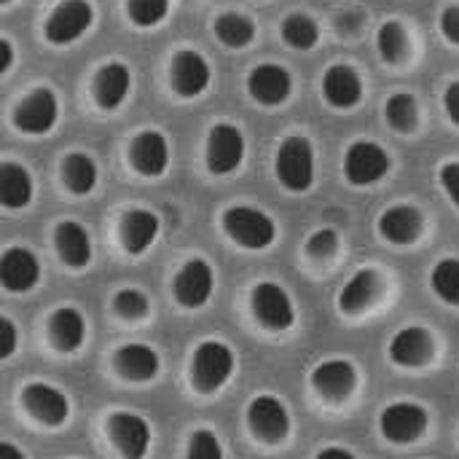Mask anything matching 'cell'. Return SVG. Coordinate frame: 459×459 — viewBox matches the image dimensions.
<instances>
[{
	"label": "cell",
	"instance_id": "obj_1",
	"mask_svg": "<svg viewBox=\"0 0 459 459\" xmlns=\"http://www.w3.org/2000/svg\"><path fill=\"white\" fill-rule=\"evenodd\" d=\"M234 374V352L223 342H202L191 360V379L199 393H218Z\"/></svg>",
	"mask_w": 459,
	"mask_h": 459
},
{
	"label": "cell",
	"instance_id": "obj_2",
	"mask_svg": "<svg viewBox=\"0 0 459 459\" xmlns=\"http://www.w3.org/2000/svg\"><path fill=\"white\" fill-rule=\"evenodd\" d=\"M277 178L288 191H309L315 183V151L312 143L301 134L288 137L280 151H277V161H274Z\"/></svg>",
	"mask_w": 459,
	"mask_h": 459
},
{
	"label": "cell",
	"instance_id": "obj_3",
	"mask_svg": "<svg viewBox=\"0 0 459 459\" xmlns=\"http://www.w3.org/2000/svg\"><path fill=\"white\" fill-rule=\"evenodd\" d=\"M223 229L237 245L247 250H264L277 237L274 221L255 207H229L223 212Z\"/></svg>",
	"mask_w": 459,
	"mask_h": 459
},
{
	"label": "cell",
	"instance_id": "obj_4",
	"mask_svg": "<svg viewBox=\"0 0 459 459\" xmlns=\"http://www.w3.org/2000/svg\"><path fill=\"white\" fill-rule=\"evenodd\" d=\"M91 22H94V8L89 0H62L46 19L43 35L54 46H67L83 38Z\"/></svg>",
	"mask_w": 459,
	"mask_h": 459
},
{
	"label": "cell",
	"instance_id": "obj_5",
	"mask_svg": "<svg viewBox=\"0 0 459 459\" xmlns=\"http://www.w3.org/2000/svg\"><path fill=\"white\" fill-rule=\"evenodd\" d=\"M428 422H430V417H428L425 406L401 401V403H393V406H387L382 411L379 430L390 444L406 446V444H414V441H420L425 436Z\"/></svg>",
	"mask_w": 459,
	"mask_h": 459
},
{
	"label": "cell",
	"instance_id": "obj_6",
	"mask_svg": "<svg viewBox=\"0 0 459 459\" xmlns=\"http://www.w3.org/2000/svg\"><path fill=\"white\" fill-rule=\"evenodd\" d=\"M390 153L371 140L352 143L344 156V172L352 186H374L390 172Z\"/></svg>",
	"mask_w": 459,
	"mask_h": 459
},
{
	"label": "cell",
	"instance_id": "obj_7",
	"mask_svg": "<svg viewBox=\"0 0 459 459\" xmlns=\"http://www.w3.org/2000/svg\"><path fill=\"white\" fill-rule=\"evenodd\" d=\"M250 307H253V315L258 317V323L269 331H288L296 323L293 301L285 293V288H280L277 282L255 285L253 296H250Z\"/></svg>",
	"mask_w": 459,
	"mask_h": 459
},
{
	"label": "cell",
	"instance_id": "obj_8",
	"mask_svg": "<svg viewBox=\"0 0 459 459\" xmlns=\"http://www.w3.org/2000/svg\"><path fill=\"white\" fill-rule=\"evenodd\" d=\"M56 116L59 105L54 91L35 89L13 108V126L24 134H48L56 124Z\"/></svg>",
	"mask_w": 459,
	"mask_h": 459
},
{
	"label": "cell",
	"instance_id": "obj_9",
	"mask_svg": "<svg viewBox=\"0 0 459 459\" xmlns=\"http://www.w3.org/2000/svg\"><path fill=\"white\" fill-rule=\"evenodd\" d=\"M247 425L253 436L264 444H282L290 433L288 409L272 395H258L247 406Z\"/></svg>",
	"mask_w": 459,
	"mask_h": 459
},
{
	"label": "cell",
	"instance_id": "obj_10",
	"mask_svg": "<svg viewBox=\"0 0 459 459\" xmlns=\"http://www.w3.org/2000/svg\"><path fill=\"white\" fill-rule=\"evenodd\" d=\"M245 159V137L231 124H215L207 137V169L212 175L234 172Z\"/></svg>",
	"mask_w": 459,
	"mask_h": 459
},
{
	"label": "cell",
	"instance_id": "obj_11",
	"mask_svg": "<svg viewBox=\"0 0 459 459\" xmlns=\"http://www.w3.org/2000/svg\"><path fill=\"white\" fill-rule=\"evenodd\" d=\"M390 360L401 368H425L436 358V342L428 328L409 325L401 328L390 342Z\"/></svg>",
	"mask_w": 459,
	"mask_h": 459
},
{
	"label": "cell",
	"instance_id": "obj_12",
	"mask_svg": "<svg viewBox=\"0 0 459 459\" xmlns=\"http://www.w3.org/2000/svg\"><path fill=\"white\" fill-rule=\"evenodd\" d=\"M212 285H215V280H212L210 264L204 258H194L178 272V277L172 282V290H175L178 304H183L188 309H199V307H204L210 301Z\"/></svg>",
	"mask_w": 459,
	"mask_h": 459
},
{
	"label": "cell",
	"instance_id": "obj_13",
	"mask_svg": "<svg viewBox=\"0 0 459 459\" xmlns=\"http://www.w3.org/2000/svg\"><path fill=\"white\" fill-rule=\"evenodd\" d=\"M22 401H24V409L46 428L65 425V420L70 414V403H67L65 393L51 385H43V382L27 385L22 390Z\"/></svg>",
	"mask_w": 459,
	"mask_h": 459
},
{
	"label": "cell",
	"instance_id": "obj_14",
	"mask_svg": "<svg viewBox=\"0 0 459 459\" xmlns=\"http://www.w3.org/2000/svg\"><path fill=\"white\" fill-rule=\"evenodd\" d=\"M210 78H212V70L207 65V59L196 51H180L175 59H172V67H169V81H172V89L191 100V97H199L207 91L210 86Z\"/></svg>",
	"mask_w": 459,
	"mask_h": 459
},
{
	"label": "cell",
	"instance_id": "obj_15",
	"mask_svg": "<svg viewBox=\"0 0 459 459\" xmlns=\"http://www.w3.org/2000/svg\"><path fill=\"white\" fill-rule=\"evenodd\" d=\"M312 387L325 401L342 403L358 387V368L350 360H325L312 371Z\"/></svg>",
	"mask_w": 459,
	"mask_h": 459
},
{
	"label": "cell",
	"instance_id": "obj_16",
	"mask_svg": "<svg viewBox=\"0 0 459 459\" xmlns=\"http://www.w3.org/2000/svg\"><path fill=\"white\" fill-rule=\"evenodd\" d=\"M247 91L255 102L261 105H282L290 91H293V81H290V73L280 65H258L250 70L247 75Z\"/></svg>",
	"mask_w": 459,
	"mask_h": 459
},
{
	"label": "cell",
	"instance_id": "obj_17",
	"mask_svg": "<svg viewBox=\"0 0 459 459\" xmlns=\"http://www.w3.org/2000/svg\"><path fill=\"white\" fill-rule=\"evenodd\" d=\"M40 280V264L27 247H8L0 258V282L8 293H27Z\"/></svg>",
	"mask_w": 459,
	"mask_h": 459
},
{
	"label": "cell",
	"instance_id": "obj_18",
	"mask_svg": "<svg viewBox=\"0 0 459 459\" xmlns=\"http://www.w3.org/2000/svg\"><path fill=\"white\" fill-rule=\"evenodd\" d=\"M108 433H110L113 444L118 446V452L129 459L145 457V452L151 446V430H148L145 420H140L137 414H126V411L113 414L108 422Z\"/></svg>",
	"mask_w": 459,
	"mask_h": 459
},
{
	"label": "cell",
	"instance_id": "obj_19",
	"mask_svg": "<svg viewBox=\"0 0 459 459\" xmlns=\"http://www.w3.org/2000/svg\"><path fill=\"white\" fill-rule=\"evenodd\" d=\"M129 159H132V167L145 175V178H159L167 172V164H169V145H167V137L161 132H140L129 148Z\"/></svg>",
	"mask_w": 459,
	"mask_h": 459
},
{
	"label": "cell",
	"instance_id": "obj_20",
	"mask_svg": "<svg viewBox=\"0 0 459 459\" xmlns=\"http://www.w3.org/2000/svg\"><path fill=\"white\" fill-rule=\"evenodd\" d=\"M323 94L333 108L350 110V108L360 105V100H363L360 75L350 65H333L323 75Z\"/></svg>",
	"mask_w": 459,
	"mask_h": 459
},
{
	"label": "cell",
	"instance_id": "obj_21",
	"mask_svg": "<svg viewBox=\"0 0 459 459\" xmlns=\"http://www.w3.org/2000/svg\"><path fill=\"white\" fill-rule=\"evenodd\" d=\"M425 226V218L411 204H395L382 212L379 218V234L393 245H411L420 239Z\"/></svg>",
	"mask_w": 459,
	"mask_h": 459
},
{
	"label": "cell",
	"instance_id": "obj_22",
	"mask_svg": "<svg viewBox=\"0 0 459 459\" xmlns=\"http://www.w3.org/2000/svg\"><path fill=\"white\" fill-rule=\"evenodd\" d=\"M132 86V75L129 67L124 62H108L100 67L97 78H94V100L102 110H116Z\"/></svg>",
	"mask_w": 459,
	"mask_h": 459
},
{
	"label": "cell",
	"instance_id": "obj_23",
	"mask_svg": "<svg viewBox=\"0 0 459 459\" xmlns=\"http://www.w3.org/2000/svg\"><path fill=\"white\" fill-rule=\"evenodd\" d=\"M159 237V218L148 210H129L121 218V242L129 255H143Z\"/></svg>",
	"mask_w": 459,
	"mask_h": 459
},
{
	"label": "cell",
	"instance_id": "obj_24",
	"mask_svg": "<svg viewBox=\"0 0 459 459\" xmlns=\"http://www.w3.org/2000/svg\"><path fill=\"white\" fill-rule=\"evenodd\" d=\"M54 245H56L59 258L70 269H81L91 261V239H89L86 229L75 221H62L54 229Z\"/></svg>",
	"mask_w": 459,
	"mask_h": 459
},
{
	"label": "cell",
	"instance_id": "obj_25",
	"mask_svg": "<svg viewBox=\"0 0 459 459\" xmlns=\"http://www.w3.org/2000/svg\"><path fill=\"white\" fill-rule=\"evenodd\" d=\"M161 368L156 350L148 344H124L116 352V371L129 382H151Z\"/></svg>",
	"mask_w": 459,
	"mask_h": 459
},
{
	"label": "cell",
	"instance_id": "obj_26",
	"mask_svg": "<svg viewBox=\"0 0 459 459\" xmlns=\"http://www.w3.org/2000/svg\"><path fill=\"white\" fill-rule=\"evenodd\" d=\"M377 296H379V274L374 269H360L344 285L339 296V307L344 315H360L377 301Z\"/></svg>",
	"mask_w": 459,
	"mask_h": 459
},
{
	"label": "cell",
	"instance_id": "obj_27",
	"mask_svg": "<svg viewBox=\"0 0 459 459\" xmlns=\"http://www.w3.org/2000/svg\"><path fill=\"white\" fill-rule=\"evenodd\" d=\"M48 336L59 352H75L86 339V323H83L81 312H75L70 307L56 309L48 320Z\"/></svg>",
	"mask_w": 459,
	"mask_h": 459
},
{
	"label": "cell",
	"instance_id": "obj_28",
	"mask_svg": "<svg viewBox=\"0 0 459 459\" xmlns=\"http://www.w3.org/2000/svg\"><path fill=\"white\" fill-rule=\"evenodd\" d=\"M32 199V178L13 161L0 164V202L8 210H22Z\"/></svg>",
	"mask_w": 459,
	"mask_h": 459
},
{
	"label": "cell",
	"instance_id": "obj_29",
	"mask_svg": "<svg viewBox=\"0 0 459 459\" xmlns=\"http://www.w3.org/2000/svg\"><path fill=\"white\" fill-rule=\"evenodd\" d=\"M62 180L73 194L83 196L97 186V164L86 153H70L62 161Z\"/></svg>",
	"mask_w": 459,
	"mask_h": 459
},
{
	"label": "cell",
	"instance_id": "obj_30",
	"mask_svg": "<svg viewBox=\"0 0 459 459\" xmlns=\"http://www.w3.org/2000/svg\"><path fill=\"white\" fill-rule=\"evenodd\" d=\"M215 35L223 46L229 48H245L255 38V27L247 16L242 13H223L215 19Z\"/></svg>",
	"mask_w": 459,
	"mask_h": 459
},
{
	"label": "cell",
	"instance_id": "obj_31",
	"mask_svg": "<svg viewBox=\"0 0 459 459\" xmlns=\"http://www.w3.org/2000/svg\"><path fill=\"white\" fill-rule=\"evenodd\" d=\"M430 288L444 304L459 307V258H441L433 266Z\"/></svg>",
	"mask_w": 459,
	"mask_h": 459
},
{
	"label": "cell",
	"instance_id": "obj_32",
	"mask_svg": "<svg viewBox=\"0 0 459 459\" xmlns=\"http://www.w3.org/2000/svg\"><path fill=\"white\" fill-rule=\"evenodd\" d=\"M282 38L288 46L299 48V51H307V48H315L317 40H320V27L312 16L307 13H290L285 22H282Z\"/></svg>",
	"mask_w": 459,
	"mask_h": 459
},
{
	"label": "cell",
	"instance_id": "obj_33",
	"mask_svg": "<svg viewBox=\"0 0 459 459\" xmlns=\"http://www.w3.org/2000/svg\"><path fill=\"white\" fill-rule=\"evenodd\" d=\"M377 48H379V56L387 62V65H398L406 59L409 54V38H406V30L401 22H385L377 32Z\"/></svg>",
	"mask_w": 459,
	"mask_h": 459
},
{
	"label": "cell",
	"instance_id": "obj_34",
	"mask_svg": "<svg viewBox=\"0 0 459 459\" xmlns=\"http://www.w3.org/2000/svg\"><path fill=\"white\" fill-rule=\"evenodd\" d=\"M385 116H387V121H390V126H393L395 132L409 134V132H414L417 124H420L417 100H414L411 94H403V91H401V94H393V97L387 100Z\"/></svg>",
	"mask_w": 459,
	"mask_h": 459
},
{
	"label": "cell",
	"instance_id": "obj_35",
	"mask_svg": "<svg viewBox=\"0 0 459 459\" xmlns=\"http://www.w3.org/2000/svg\"><path fill=\"white\" fill-rule=\"evenodd\" d=\"M126 13L137 27H156L169 13V0H126Z\"/></svg>",
	"mask_w": 459,
	"mask_h": 459
},
{
	"label": "cell",
	"instance_id": "obj_36",
	"mask_svg": "<svg viewBox=\"0 0 459 459\" xmlns=\"http://www.w3.org/2000/svg\"><path fill=\"white\" fill-rule=\"evenodd\" d=\"M113 309H116V315L118 317H124V320H143L145 315H148V299L140 293V290H132V288H126V290H118L116 296H113Z\"/></svg>",
	"mask_w": 459,
	"mask_h": 459
},
{
	"label": "cell",
	"instance_id": "obj_37",
	"mask_svg": "<svg viewBox=\"0 0 459 459\" xmlns=\"http://www.w3.org/2000/svg\"><path fill=\"white\" fill-rule=\"evenodd\" d=\"M339 250V234L333 229H317L307 239V253L317 261H328Z\"/></svg>",
	"mask_w": 459,
	"mask_h": 459
},
{
	"label": "cell",
	"instance_id": "obj_38",
	"mask_svg": "<svg viewBox=\"0 0 459 459\" xmlns=\"http://www.w3.org/2000/svg\"><path fill=\"white\" fill-rule=\"evenodd\" d=\"M223 455L215 433L210 430H196L188 441V457L191 459H218Z\"/></svg>",
	"mask_w": 459,
	"mask_h": 459
},
{
	"label": "cell",
	"instance_id": "obj_39",
	"mask_svg": "<svg viewBox=\"0 0 459 459\" xmlns=\"http://www.w3.org/2000/svg\"><path fill=\"white\" fill-rule=\"evenodd\" d=\"M438 180H441L446 196L452 199V204L459 210V161H446L438 169Z\"/></svg>",
	"mask_w": 459,
	"mask_h": 459
},
{
	"label": "cell",
	"instance_id": "obj_40",
	"mask_svg": "<svg viewBox=\"0 0 459 459\" xmlns=\"http://www.w3.org/2000/svg\"><path fill=\"white\" fill-rule=\"evenodd\" d=\"M441 35L452 43V46H459V5H446L441 11Z\"/></svg>",
	"mask_w": 459,
	"mask_h": 459
},
{
	"label": "cell",
	"instance_id": "obj_41",
	"mask_svg": "<svg viewBox=\"0 0 459 459\" xmlns=\"http://www.w3.org/2000/svg\"><path fill=\"white\" fill-rule=\"evenodd\" d=\"M444 110L452 118V124L459 126V81L446 86V91H444Z\"/></svg>",
	"mask_w": 459,
	"mask_h": 459
},
{
	"label": "cell",
	"instance_id": "obj_42",
	"mask_svg": "<svg viewBox=\"0 0 459 459\" xmlns=\"http://www.w3.org/2000/svg\"><path fill=\"white\" fill-rule=\"evenodd\" d=\"M3 336H5V342H3V358H11L13 355V350H16V325L5 317L3 320Z\"/></svg>",
	"mask_w": 459,
	"mask_h": 459
},
{
	"label": "cell",
	"instance_id": "obj_43",
	"mask_svg": "<svg viewBox=\"0 0 459 459\" xmlns=\"http://www.w3.org/2000/svg\"><path fill=\"white\" fill-rule=\"evenodd\" d=\"M0 54H3V62H0V73H8L11 70V62H13V46L8 38L0 40Z\"/></svg>",
	"mask_w": 459,
	"mask_h": 459
},
{
	"label": "cell",
	"instance_id": "obj_44",
	"mask_svg": "<svg viewBox=\"0 0 459 459\" xmlns=\"http://www.w3.org/2000/svg\"><path fill=\"white\" fill-rule=\"evenodd\" d=\"M317 457H352V452L350 449H342V446H328V449H320Z\"/></svg>",
	"mask_w": 459,
	"mask_h": 459
},
{
	"label": "cell",
	"instance_id": "obj_45",
	"mask_svg": "<svg viewBox=\"0 0 459 459\" xmlns=\"http://www.w3.org/2000/svg\"><path fill=\"white\" fill-rule=\"evenodd\" d=\"M0 3H3V5H8V3H13V0H0Z\"/></svg>",
	"mask_w": 459,
	"mask_h": 459
}]
</instances>
